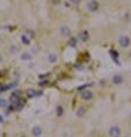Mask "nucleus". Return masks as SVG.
Masks as SVG:
<instances>
[{
  "mask_svg": "<svg viewBox=\"0 0 131 137\" xmlns=\"http://www.w3.org/2000/svg\"><path fill=\"white\" fill-rule=\"evenodd\" d=\"M20 137H26V136H20Z\"/></svg>",
  "mask_w": 131,
  "mask_h": 137,
  "instance_id": "5701e85b",
  "label": "nucleus"
},
{
  "mask_svg": "<svg viewBox=\"0 0 131 137\" xmlns=\"http://www.w3.org/2000/svg\"><path fill=\"white\" fill-rule=\"evenodd\" d=\"M21 40H22V42H23V44H29V38H27V36L26 35H23V36L21 37Z\"/></svg>",
  "mask_w": 131,
  "mask_h": 137,
  "instance_id": "dca6fc26",
  "label": "nucleus"
},
{
  "mask_svg": "<svg viewBox=\"0 0 131 137\" xmlns=\"http://www.w3.org/2000/svg\"><path fill=\"white\" fill-rule=\"evenodd\" d=\"M42 127L41 126H35L33 129H31V134H33V136L35 137H39L42 135Z\"/></svg>",
  "mask_w": 131,
  "mask_h": 137,
  "instance_id": "7ed1b4c3",
  "label": "nucleus"
},
{
  "mask_svg": "<svg viewBox=\"0 0 131 137\" xmlns=\"http://www.w3.org/2000/svg\"><path fill=\"white\" fill-rule=\"evenodd\" d=\"M79 36H80L81 41H84V42L88 41V38H89V34H88V31H81Z\"/></svg>",
  "mask_w": 131,
  "mask_h": 137,
  "instance_id": "6e6552de",
  "label": "nucleus"
},
{
  "mask_svg": "<svg viewBox=\"0 0 131 137\" xmlns=\"http://www.w3.org/2000/svg\"><path fill=\"white\" fill-rule=\"evenodd\" d=\"M63 107L61 106H57V108H56V114H57V116H61L63 115Z\"/></svg>",
  "mask_w": 131,
  "mask_h": 137,
  "instance_id": "ddd939ff",
  "label": "nucleus"
},
{
  "mask_svg": "<svg viewBox=\"0 0 131 137\" xmlns=\"http://www.w3.org/2000/svg\"><path fill=\"white\" fill-rule=\"evenodd\" d=\"M113 83L115 84V85H120V84H122V83H123V77H122V76H118V74L114 76Z\"/></svg>",
  "mask_w": 131,
  "mask_h": 137,
  "instance_id": "0eeeda50",
  "label": "nucleus"
},
{
  "mask_svg": "<svg viewBox=\"0 0 131 137\" xmlns=\"http://www.w3.org/2000/svg\"><path fill=\"white\" fill-rule=\"evenodd\" d=\"M2 121H4V119H2L1 116H0V122H2Z\"/></svg>",
  "mask_w": 131,
  "mask_h": 137,
  "instance_id": "4be33fe9",
  "label": "nucleus"
},
{
  "mask_svg": "<svg viewBox=\"0 0 131 137\" xmlns=\"http://www.w3.org/2000/svg\"><path fill=\"white\" fill-rule=\"evenodd\" d=\"M52 1H53V4L55 5H58L59 2H60V0H52Z\"/></svg>",
  "mask_w": 131,
  "mask_h": 137,
  "instance_id": "6ab92c4d",
  "label": "nucleus"
},
{
  "mask_svg": "<svg viewBox=\"0 0 131 137\" xmlns=\"http://www.w3.org/2000/svg\"><path fill=\"white\" fill-rule=\"evenodd\" d=\"M0 40H1V38H0Z\"/></svg>",
  "mask_w": 131,
  "mask_h": 137,
  "instance_id": "b1692460",
  "label": "nucleus"
},
{
  "mask_svg": "<svg viewBox=\"0 0 131 137\" xmlns=\"http://www.w3.org/2000/svg\"><path fill=\"white\" fill-rule=\"evenodd\" d=\"M21 59H22V61H30V59H31V55L28 54V52H24V54H22Z\"/></svg>",
  "mask_w": 131,
  "mask_h": 137,
  "instance_id": "9b49d317",
  "label": "nucleus"
},
{
  "mask_svg": "<svg viewBox=\"0 0 131 137\" xmlns=\"http://www.w3.org/2000/svg\"><path fill=\"white\" fill-rule=\"evenodd\" d=\"M60 33H61V35H63V36H70L71 31H70V29H68L67 27H61Z\"/></svg>",
  "mask_w": 131,
  "mask_h": 137,
  "instance_id": "1a4fd4ad",
  "label": "nucleus"
},
{
  "mask_svg": "<svg viewBox=\"0 0 131 137\" xmlns=\"http://www.w3.org/2000/svg\"><path fill=\"white\" fill-rule=\"evenodd\" d=\"M57 55H55V54H51V55H49V57H48V59H49V62L50 63H56L57 62Z\"/></svg>",
  "mask_w": 131,
  "mask_h": 137,
  "instance_id": "9d476101",
  "label": "nucleus"
},
{
  "mask_svg": "<svg viewBox=\"0 0 131 137\" xmlns=\"http://www.w3.org/2000/svg\"><path fill=\"white\" fill-rule=\"evenodd\" d=\"M68 45L70 47H75L77 45V38H71L68 41Z\"/></svg>",
  "mask_w": 131,
  "mask_h": 137,
  "instance_id": "2eb2a0df",
  "label": "nucleus"
},
{
  "mask_svg": "<svg viewBox=\"0 0 131 137\" xmlns=\"http://www.w3.org/2000/svg\"><path fill=\"white\" fill-rule=\"evenodd\" d=\"M1 62H2V57H1V55H0V64H1Z\"/></svg>",
  "mask_w": 131,
  "mask_h": 137,
  "instance_id": "412c9836",
  "label": "nucleus"
},
{
  "mask_svg": "<svg viewBox=\"0 0 131 137\" xmlns=\"http://www.w3.org/2000/svg\"><path fill=\"white\" fill-rule=\"evenodd\" d=\"M80 1H81V0H71V2H72V4H75V5L80 4Z\"/></svg>",
  "mask_w": 131,
  "mask_h": 137,
  "instance_id": "a211bd4d",
  "label": "nucleus"
},
{
  "mask_svg": "<svg viewBox=\"0 0 131 137\" xmlns=\"http://www.w3.org/2000/svg\"><path fill=\"white\" fill-rule=\"evenodd\" d=\"M118 42H120L121 47H124V48H125V47L129 45V43H130L129 38H128V37H125V36H122V37H121L120 41H118Z\"/></svg>",
  "mask_w": 131,
  "mask_h": 137,
  "instance_id": "423d86ee",
  "label": "nucleus"
},
{
  "mask_svg": "<svg viewBox=\"0 0 131 137\" xmlns=\"http://www.w3.org/2000/svg\"><path fill=\"white\" fill-rule=\"evenodd\" d=\"M99 6H100V5H99V2L96 1V0H91L87 4V7L91 12H96L99 9Z\"/></svg>",
  "mask_w": 131,
  "mask_h": 137,
  "instance_id": "f257e3e1",
  "label": "nucleus"
},
{
  "mask_svg": "<svg viewBox=\"0 0 131 137\" xmlns=\"http://www.w3.org/2000/svg\"><path fill=\"white\" fill-rule=\"evenodd\" d=\"M27 96L28 98H35V96H37L38 94H41V93H37V92L35 91V89H33V88H29V89H27Z\"/></svg>",
  "mask_w": 131,
  "mask_h": 137,
  "instance_id": "39448f33",
  "label": "nucleus"
},
{
  "mask_svg": "<svg viewBox=\"0 0 131 137\" xmlns=\"http://www.w3.org/2000/svg\"><path fill=\"white\" fill-rule=\"evenodd\" d=\"M15 47H12V52H13V54H14V52H15Z\"/></svg>",
  "mask_w": 131,
  "mask_h": 137,
  "instance_id": "aec40b11",
  "label": "nucleus"
},
{
  "mask_svg": "<svg viewBox=\"0 0 131 137\" xmlns=\"http://www.w3.org/2000/svg\"><path fill=\"white\" fill-rule=\"evenodd\" d=\"M81 98L85 101H89L93 99V93L91 91H88V89H85V91H82V93H81Z\"/></svg>",
  "mask_w": 131,
  "mask_h": 137,
  "instance_id": "f03ea898",
  "label": "nucleus"
},
{
  "mask_svg": "<svg viewBox=\"0 0 131 137\" xmlns=\"http://www.w3.org/2000/svg\"><path fill=\"white\" fill-rule=\"evenodd\" d=\"M6 105H7L6 100H4V99H1V98H0V107H5Z\"/></svg>",
  "mask_w": 131,
  "mask_h": 137,
  "instance_id": "f3484780",
  "label": "nucleus"
},
{
  "mask_svg": "<svg viewBox=\"0 0 131 137\" xmlns=\"http://www.w3.org/2000/svg\"><path fill=\"white\" fill-rule=\"evenodd\" d=\"M121 134V130L117 128V127H112L109 129V136L110 137H118Z\"/></svg>",
  "mask_w": 131,
  "mask_h": 137,
  "instance_id": "20e7f679",
  "label": "nucleus"
},
{
  "mask_svg": "<svg viewBox=\"0 0 131 137\" xmlns=\"http://www.w3.org/2000/svg\"><path fill=\"white\" fill-rule=\"evenodd\" d=\"M19 100H20V96H19V95H16V94H13V95L11 96V102H12V103L18 102Z\"/></svg>",
  "mask_w": 131,
  "mask_h": 137,
  "instance_id": "4468645a",
  "label": "nucleus"
},
{
  "mask_svg": "<svg viewBox=\"0 0 131 137\" xmlns=\"http://www.w3.org/2000/svg\"><path fill=\"white\" fill-rule=\"evenodd\" d=\"M84 115H85V109H84L82 107H80V108L77 110V116H78V118H82Z\"/></svg>",
  "mask_w": 131,
  "mask_h": 137,
  "instance_id": "f8f14e48",
  "label": "nucleus"
}]
</instances>
